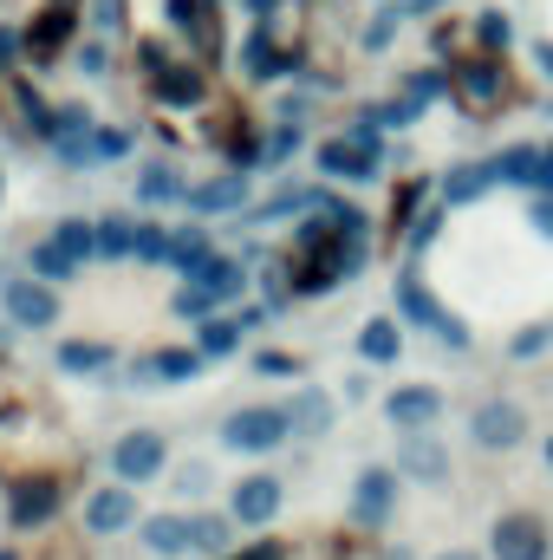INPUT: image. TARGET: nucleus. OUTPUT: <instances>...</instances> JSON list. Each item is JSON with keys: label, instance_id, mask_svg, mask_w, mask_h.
I'll use <instances>...</instances> for the list:
<instances>
[{"label": "nucleus", "instance_id": "1", "mask_svg": "<svg viewBox=\"0 0 553 560\" xmlns=\"http://www.w3.org/2000/svg\"><path fill=\"white\" fill-rule=\"evenodd\" d=\"M293 436V418H286V405H248V411H235V418L222 423V443L228 450H248V456H261V450H280Z\"/></svg>", "mask_w": 553, "mask_h": 560}, {"label": "nucleus", "instance_id": "2", "mask_svg": "<svg viewBox=\"0 0 553 560\" xmlns=\"http://www.w3.org/2000/svg\"><path fill=\"white\" fill-rule=\"evenodd\" d=\"M449 92H456V105L462 112H495L502 98H508V72H502V59H462L456 72H449Z\"/></svg>", "mask_w": 553, "mask_h": 560}, {"label": "nucleus", "instance_id": "3", "mask_svg": "<svg viewBox=\"0 0 553 560\" xmlns=\"http://www.w3.org/2000/svg\"><path fill=\"white\" fill-rule=\"evenodd\" d=\"M489 548H495V560H548L553 535L541 515H502L495 535H489Z\"/></svg>", "mask_w": 553, "mask_h": 560}, {"label": "nucleus", "instance_id": "4", "mask_svg": "<svg viewBox=\"0 0 553 560\" xmlns=\"http://www.w3.org/2000/svg\"><path fill=\"white\" fill-rule=\"evenodd\" d=\"M469 436H475L482 450H515V443L528 436V411L508 405V398H489V405L469 411Z\"/></svg>", "mask_w": 553, "mask_h": 560}, {"label": "nucleus", "instance_id": "5", "mask_svg": "<svg viewBox=\"0 0 553 560\" xmlns=\"http://www.w3.org/2000/svg\"><path fill=\"white\" fill-rule=\"evenodd\" d=\"M0 293H7L13 326H52V319H59V293H52V280H0Z\"/></svg>", "mask_w": 553, "mask_h": 560}, {"label": "nucleus", "instance_id": "6", "mask_svg": "<svg viewBox=\"0 0 553 560\" xmlns=\"http://www.w3.org/2000/svg\"><path fill=\"white\" fill-rule=\"evenodd\" d=\"M398 313H404V319H416V326H430L443 346H469L462 319H456V313H443V306H436V300H430L416 280H398Z\"/></svg>", "mask_w": 553, "mask_h": 560}, {"label": "nucleus", "instance_id": "7", "mask_svg": "<svg viewBox=\"0 0 553 560\" xmlns=\"http://www.w3.org/2000/svg\"><path fill=\"white\" fill-rule=\"evenodd\" d=\"M319 170H326V176H345V183H372V170H378V143H365V138L319 143Z\"/></svg>", "mask_w": 553, "mask_h": 560}, {"label": "nucleus", "instance_id": "8", "mask_svg": "<svg viewBox=\"0 0 553 560\" xmlns=\"http://www.w3.org/2000/svg\"><path fill=\"white\" fill-rule=\"evenodd\" d=\"M398 469L416 476V482H443V476H449V450H443L430 430H404V443H398Z\"/></svg>", "mask_w": 553, "mask_h": 560}, {"label": "nucleus", "instance_id": "9", "mask_svg": "<svg viewBox=\"0 0 553 560\" xmlns=\"http://www.w3.org/2000/svg\"><path fill=\"white\" fill-rule=\"evenodd\" d=\"M111 463H118L125 482H150V476L163 469V436H156V430H131V436L111 450Z\"/></svg>", "mask_w": 553, "mask_h": 560}, {"label": "nucleus", "instance_id": "10", "mask_svg": "<svg viewBox=\"0 0 553 560\" xmlns=\"http://www.w3.org/2000/svg\"><path fill=\"white\" fill-rule=\"evenodd\" d=\"M280 515V482L274 476H248V482H235V522L242 528H268Z\"/></svg>", "mask_w": 553, "mask_h": 560}, {"label": "nucleus", "instance_id": "11", "mask_svg": "<svg viewBox=\"0 0 553 560\" xmlns=\"http://www.w3.org/2000/svg\"><path fill=\"white\" fill-rule=\"evenodd\" d=\"M131 522H138L131 482H125V489H98V495L85 502V528H92V535H118V528H131Z\"/></svg>", "mask_w": 553, "mask_h": 560}, {"label": "nucleus", "instance_id": "12", "mask_svg": "<svg viewBox=\"0 0 553 560\" xmlns=\"http://www.w3.org/2000/svg\"><path fill=\"white\" fill-rule=\"evenodd\" d=\"M391 502H398V476H391V469H365V476H358V495H352V515H358L365 528H378V522L391 515Z\"/></svg>", "mask_w": 553, "mask_h": 560}, {"label": "nucleus", "instance_id": "13", "mask_svg": "<svg viewBox=\"0 0 553 560\" xmlns=\"http://www.w3.org/2000/svg\"><path fill=\"white\" fill-rule=\"evenodd\" d=\"M436 411H443V398H436L430 385H404V392H391V398H385V418L398 423V430H430Z\"/></svg>", "mask_w": 553, "mask_h": 560}, {"label": "nucleus", "instance_id": "14", "mask_svg": "<svg viewBox=\"0 0 553 560\" xmlns=\"http://www.w3.org/2000/svg\"><path fill=\"white\" fill-rule=\"evenodd\" d=\"M52 509H59V482H52V476H39V482H20V495H13V522H20V528H39V522H52Z\"/></svg>", "mask_w": 553, "mask_h": 560}, {"label": "nucleus", "instance_id": "15", "mask_svg": "<svg viewBox=\"0 0 553 560\" xmlns=\"http://www.w3.org/2000/svg\"><path fill=\"white\" fill-rule=\"evenodd\" d=\"M143 548H150V555H163V560H176V555H189V548H196V535H189V522H183V515H150V522H143Z\"/></svg>", "mask_w": 553, "mask_h": 560}, {"label": "nucleus", "instance_id": "16", "mask_svg": "<svg viewBox=\"0 0 553 560\" xmlns=\"http://www.w3.org/2000/svg\"><path fill=\"white\" fill-rule=\"evenodd\" d=\"M502 176H495V163H462V170H449V183H443V202H475V196H489Z\"/></svg>", "mask_w": 553, "mask_h": 560}, {"label": "nucleus", "instance_id": "17", "mask_svg": "<svg viewBox=\"0 0 553 560\" xmlns=\"http://www.w3.org/2000/svg\"><path fill=\"white\" fill-rule=\"evenodd\" d=\"M183 202H189V209H202V215H215V209H242V202H248V176H222V183H202V189H189Z\"/></svg>", "mask_w": 553, "mask_h": 560}, {"label": "nucleus", "instance_id": "18", "mask_svg": "<svg viewBox=\"0 0 553 560\" xmlns=\"http://www.w3.org/2000/svg\"><path fill=\"white\" fill-rule=\"evenodd\" d=\"M189 280H202L215 300H235V293L248 287V280H242V261H228V255H209V261H202V268H196Z\"/></svg>", "mask_w": 553, "mask_h": 560}, {"label": "nucleus", "instance_id": "19", "mask_svg": "<svg viewBox=\"0 0 553 560\" xmlns=\"http://www.w3.org/2000/svg\"><path fill=\"white\" fill-rule=\"evenodd\" d=\"M358 352H365L372 365H391V359L404 352V339H398V319H372V326L358 332Z\"/></svg>", "mask_w": 553, "mask_h": 560}, {"label": "nucleus", "instance_id": "20", "mask_svg": "<svg viewBox=\"0 0 553 560\" xmlns=\"http://www.w3.org/2000/svg\"><path fill=\"white\" fill-rule=\"evenodd\" d=\"M286 418H293V436H319V430L332 423V405H326L319 392H299V398L286 405Z\"/></svg>", "mask_w": 553, "mask_h": 560}, {"label": "nucleus", "instance_id": "21", "mask_svg": "<svg viewBox=\"0 0 553 560\" xmlns=\"http://www.w3.org/2000/svg\"><path fill=\"white\" fill-rule=\"evenodd\" d=\"M138 196H143V202H183V196H189V183H176V170L150 163V170L138 176Z\"/></svg>", "mask_w": 553, "mask_h": 560}, {"label": "nucleus", "instance_id": "22", "mask_svg": "<svg viewBox=\"0 0 553 560\" xmlns=\"http://www.w3.org/2000/svg\"><path fill=\"white\" fill-rule=\"evenodd\" d=\"M156 92H163L169 105H196V98H202V79H196L189 66H163V72H156Z\"/></svg>", "mask_w": 553, "mask_h": 560}, {"label": "nucleus", "instance_id": "23", "mask_svg": "<svg viewBox=\"0 0 553 560\" xmlns=\"http://www.w3.org/2000/svg\"><path fill=\"white\" fill-rule=\"evenodd\" d=\"M52 242H59L72 261H92V255H98V222H79V215H72V222H59Z\"/></svg>", "mask_w": 553, "mask_h": 560}, {"label": "nucleus", "instance_id": "24", "mask_svg": "<svg viewBox=\"0 0 553 560\" xmlns=\"http://www.w3.org/2000/svg\"><path fill=\"white\" fill-rule=\"evenodd\" d=\"M196 346H202L209 359H228V352L242 346V319H202V332H196Z\"/></svg>", "mask_w": 553, "mask_h": 560}, {"label": "nucleus", "instance_id": "25", "mask_svg": "<svg viewBox=\"0 0 553 560\" xmlns=\"http://www.w3.org/2000/svg\"><path fill=\"white\" fill-rule=\"evenodd\" d=\"M169 261H176L183 275H196V268L209 261V235H202V229H183V235H169Z\"/></svg>", "mask_w": 553, "mask_h": 560}, {"label": "nucleus", "instance_id": "26", "mask_svg": "<svg viewBox=\"0 0 553 560\" xmlns=\"http://www.w3.org/2000/svg\"><path fill=\"white\" fill-rule=\"evenodd\" d=\"M72 268H79V261H72L59 242H39V248H33V275L39 280H72Z\"/></svg>", "mask_w": 553, "mask_h": 560}, {"label": "nucleus", "instance_id": "27", "mask_svg": "<svg viewBox=\"0 0 553 560\" xmlns=\"http://www.w3.org/2000/svg\"><path fill=\"white\" fill-rule=\"evenodd\" d=\"M98 255H138V222H98Z\"/></svg>", "mask_w": 553, "mask_h": 560}, {"label": "nucleus", "instance_id": "28", "mask_svg": "<svg viewBox=\"0 0 553 560\" xmlns=\"http://www.w3.org/2000/svg\"><path fill=\"white\" fill-rule=\"evenodd\" d=\"M202 359H209L202 346H196V352H156V378L183 385V378H196V372H202Z\"/></svg>", "mask_w": 553, "mask_h": 560}, {"label": "nucleus", "instance_id": "29", "mask_svg": "<svg viewBox=\"0 0 553 560\" xmlns=\"http://www.w3.org/2000/svg\"><path fill=\"white\" fill-rule=\"evenodd\" d=\"M189 535L202 555H228V522L222 515H189Z\"/></svg>", "mask_w": 553, "mask_h": 560}, {"label": "nucleus", "instance_id": "30", "mask_svg": "<svg viewBox=\"0 0 553 560\" xmlns=\"http://www.w3.org/2000/svg\"><path fill=\"white\" fill-rule=\"evenodd\" d=\"M105 359H111V352H105V346H85V339H72V346H59V365H66V372H98Z\"/></svg>", "mask_w": 553, "mask_h": 560}, {"label": "nucleus", "instance_id": "31", "mask_svg": "<svg viewBox=\"0 0 553 560\" xmlns=\"http://www.w3.org/2000/svg\"><path fill=\"white\" fill-rule=\"evenodd\" d=\"M280 66H286V59L268 46V33H255V39H248V72H255V79H280Z\"/></svg>", "mask_w": 553, "mask_h": 560}, {"label": "nucleus", "instance_id": "32", "mask_svg": "<svg viewBox=\"0 0 553 560\" xmlns=\"http://www.w3.org/2000/svg\"><path fill=\"white\" fill-rule=\"evenodd\" d=\"M209 306H215V293H209V287H202V280H189V287H183V293H176V313H183V319H202V313H209Z\"/></svg>", "mask_w": 553, "mask_h": 560}, {"label": "nucleus", "instance_id": "33", "mask_svg": "<svg viewBox=\"0 0 553 560\" xmlns=\"http://www.w3.org/2000/svg\"><path fill=\"white\" fill-rule=\"evenodd\" d=\"M138 261H169V235L156 222H138Z\"/></svg>", "mask_w": 553, "mask_h": 560}, {"label": "nucleus", "instance_id": "34", "mask_svg": "<svg viewBox=\"0 0 553 560\" xmlns=\"http://www.w3.org/2000/svg\"><path fill=\"white\" fill-rule=\"evenodd\" d=\"M404 92H411L416 105H430V98H443V92H449V79H443V72H411V85H404Z\"/></svg>", "mask_w": 553, "mask_h": 560}, {"label": "nucleus", "instance_id": "35", "mask_svg": "<svg viewBox=\"0 0 553 560\" xmlns=\"http://www.w3.org/2000/svg\"><path fill=\"white\" fill-rule=\"evenodd\" d=\"M66 26H72V13H59V7H52V13L39 20V33H33V46H39V52H46V46H59V39H66Z\"/></svg>", "mask_w": 553, "mask_h": 560}, {"label": "nucleus", "instance_id": "36", "mask_svg": "<svg viewBox=\"0 0 553 560\" xmlns=\"http://www.w3.org/2000/svg\"><path fill=\"white\" fill-rule=\"evenodd\" d=\"M475 33H482V46H489V52H502V46H508V13H482V20H475Z\"/></svg>", "mask_w": 553, "mask_h": 560}, {"label": "nucleus", "instance_id": "37", "mask_svg": "<svg viewBox=\"0 0 553 560\" xmlns=\"http://www.w3.org/2000/svg\"><path fill=\"white\" fill-rule=\"evenodd\" d=\"M398 20H404L398 7H391V13H378V20L365 26V46H372V52H378V46H391V33H398Z\"/></svg>", "mask_w": 553, "mask_h": 560}, {"label": "nucleus", "instance_id": "38", "mask_svg": "<svg viewBox=\"0 0 553 560\" xmlns=\"http://www.w3.org/2000/svg\"><path fill=\"white\" fill-rule=\"evenodd\" d=\"M541 346H548V326H528V332H515V339H508V352H515V359H534Z\"/></svg>", "mask_w": 553, "mask_h": 560}, {"label": "nucleus", "instance_id": "39", "mask_svg": "<svg viewBox=\"0 0 553 560\" xmlns=\"http://www.w3.org/2000/svg\"><path fill=\"white\" fill-rule=\"evenodd\" d=\"M299 150V131L286 125V131H274V143H268V163H280V156H293Z\"/></svg>", "mask_w": 553, "mask_h": 560}, {"label": "nucleus", "instance_id": "40", "mask_svg": "<svg viewBox=\"0 0 553 560\" xmlns=\"http://www.w3.org/2000/svg\"><path fill=\"white\" fill-rule=\"evenodd\" d=\"M255 365H261V372H268V378H286V372H299V365H293V359H286V352H261V359H255Z\"/></svg>", "mask_w": 553, "mask_h": 560}, {"label": "nucleus", "instance_id": "41", "mask_svg": "<svg viewBox=\"0 0 553 560\" xmlns=\"http://www.w3.org/2000/svg\"><path fill=\"white\" fill-rule=\"evenodd\" d=\"M436 222H443V215H423V222H416V229H411V248H430V242H436Z\"/></svg>", "mask_w": 553, "mask_h": 560}, {"label": "nucleus", "instance_id": "42", "mask_svg": "<svg viewBox=\"0 0 553 560\" xmlns=\"http://www.w3.org/2000/svg\"><path fill=\"white\" fill-rule=\"evenodd\" d=\"M125 143H131V138H125V131H105V138H98V156H118Z\"/></svg>", "mask_w": 553, "mask_h": 560}, {"label": "nucleus", "instance_id": "43", "mask_svg": "<svg viewBox=\"0 0 553 560\" xmlns=\"http://www.w3.org/2000/svg\"><path fill=\"white\" fill-rule=\"evenodd\" d=\"M235 560H280V548L274 541H261V548H248V555H235Z\"/></svg>", "mask_w": 553, "mask_h": 560}, {"label": "nucleus", "instance_id": "44", "mask_svg": "<svg viewBox=\"0 0 553 560\" xmlns=\"http://www.w3.org/2000/svg\"><path fill=\"white\" fill-rule=\"evenodd\" d=\"M534 229H541V235H553V202H541V209H534Z\"/></svg>", "mask_w": 553, "mask_h": 560}, {"label": "nucleus", "instance_id": "45", "mask_svg": "<svg viewBox=\"0 0 553 560\" xmlns=\"http://www.w3.org/2000/svg\"><path fill=\"white\" fill-rule=\"evenodd\" d=\"M46 560H85V555H79L72 541H52V555H46Z\"/></svg>", "mask_w": 553, "mask_h": 560}, {"label": "nucleus", "instance_id": "46", "mask_svg": "<svg viewBox=\"0 0 553 560\" xmlns=\"http://www.w3.org/2000/svg\"><path fill=\"white\" fill-rule=\"evenodd\" d=\"M534 59H541V66H548V79H553V46H548V39H541V46H534Z\"/></svg>", "mask_w": 553, "mask_h": 560}, {"label": "nucleus", "instance_id": "47", "mask_svg": "<svg viewBox=\"0 0 553 560\" xmlns=\"http://www.w3.org/2000/svg\"><path fill=\"white\" fill-rule=\"evenodd\" d=\"M430 7H443V0H404V13H430Z\"/></svg>", "mask_w": 553, "mask_h": 560}, {"label": "nucleus", "instance_id": "48", "mask_svg": "<svg viewBox=\"0 0 553 560\" xmlns=\"http://www.w3.org/2000/svg\"><path fill=\"white\" fill-rule=\"evenodd\" d=\"M436 560H482V555H469V548H449V555H436Z\"/></svg>", "mask_w": 553, "mask_h": 560}, {"label": "nucleus", "instance_id": "49", "mask_svg": "<svg viewBox=\"0 0 553 560\" xmlns=\"http://www.w3.org/2000/svg\"><path fill=\"white\" fill-rule=\"evenodd\" d=\"M248 7H255V13H268V7H274V0H248Z\"/></svg>", "mask_w": 553, "mask_h": 560}, {"label": "nucleus", "instance_id": "50", "mask_svg": "<svg viewBox=\"0 0 553 560\" xmlns=\"http://www.w3.org/2000/svg\"><path fill=\"white\" fill-rule=\"evenodd\" d=\"M548 469H553V436H548Z\"/></svg>", "mask_w": 553, "mask_h": 560}, {"label": "nucleus", "instance_id": "51", "mask_svg": "<svg viewBox=\"0 0 553 560\" xmlns=\"http://www.w3.org/2000/svg\"><path fill=\"white\" fill-rule=\"evenodd\" d=\"M0 560H20V555H7V548H0Z\"/></svg>", "mask_w": 553, "mask_h": 560}, {"label": "nucleus", "instance_id": "52", "mask_svg": "<svg viewBox=\"0 0 553 560\" xmlns=\"http://www.w3.org/2000/svg\"><path fill=\"white\" fill-rule=\"evenodd\" d=\"M548 163H553V150H548Z\"/></svg>", "mask_w": 553, "mask_h": 560}]
</instances>
